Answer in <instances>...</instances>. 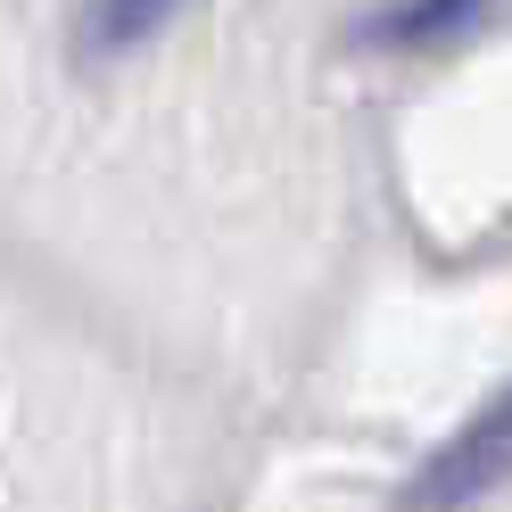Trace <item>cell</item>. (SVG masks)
Segmentation results:
<instances>
[{
	"instance_id": "cell-1",
	"label": "cell",
	"mask_w": 512,
	"mask_h": 512,
	"mask_svg": "<svg viewBox=\"0 0 512 512\" xmlns=\"http://www.w3.org/2000/svg\"><path fill=\"white\" fill-rule=\"evenodd\" d=\"M504 479H512V380L405 479V512H463L479 496H496Z\"/></svg>"
},
{
	"instance_id": "cell-3",
	"label": "cell",
	"mask_w": 512,
	"mask_h": 512,
	"mask_svg": "<svg viewBox=\"0 0 512 512\" xmlns=\"http://www.w3.org/2000/svg\"><path fill=\"white\" fill-rule=\"evenodd\" d=\"M166 17H174V0H83V58L141 50Z\"/></svg>"
},
{
	"instance_id": "cell-2",
	"label": "cell",
	"mask_w": 512,
	"mask_h": 512,
	"mask_svg": "<svg viewBox=\"0 0 512 512\" xmlns=\"http://www.w3.org/2000/svg\"><path fill=\"white\" fill-rule=\"evenodd\" d=\"M479 9H488V0H389V9H372L356 25V42H372V50H438L446 34H463Z\"/></svg>"
}]
</instances>
